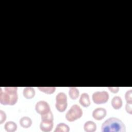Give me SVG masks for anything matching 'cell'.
I'll list each match as a JSON object with an SVG mask.
<instances>
[{"label": "cell", "instance_id": "7", "mask_svg": "<svg viewBox=\"0 0 132 132\" xmlns=\"http://www.w3.org/2000/svg\"><path fill=\"white\" fill-rule=\"evenodd\" d=\"M35 109L36 112L41 115L47 113L51 111L50 105L44 101L38 102L35 105Z\"/></svg>", "mask_w": 132, "mask_h": 132}, {"label": "cell", "instance_id": "16", "mask_svg": "<svg viewBox=\"0 0 132 132\" xmlns=\"http://www.w3.org/2000/svg\"><path fill=\"white\" fill-rule=\"evenodd\" d=\"M70 131L69 126L64 123H59L55 129V132H68Z\"/></svg>", "mask_w": 132, "mask_h": 132}, {"label": "cell", "instance_id": "15", "mask_svg": "<svg viewBox=\"0 0 132 132\" xmlns=\"http://www.w3.org/2000/svg\"><path fill=\"white\" fill-rule=\"evenodd\" d=\"M79 94V92L78 89L75 87H70V89L69 91V95L70 98L73 100H76L77 99Z\"/></svg>", "mask_w": 132, "mask_h": 132}, {"label": "cell", "instance_id": "18", "mask_svg": "<svg viewBox=\"0 0 132 132\" xmlns=\"http://www.w3.org/2000/svg\"><path fill=\"white\" fill-rule=\"evenodd\" d=\"M132 90H129L126 91L125 94V100L126 101L127 103L129 104H132Z\"/></svg>", "mask_w": 132, "mask_h": 132}, {"label": "cell", "instance_id": "4", "mask_svg": "<svg viewBox=\"0 0 132 132\" xmlns=\"http://www.w3.org/2000/svg\"><path fill=\"white\" fill-rule=\"evenodd\" d=\"M82 111L78 105L75 104L72 106L65 114L66 119L69 122H73L81 117Z\"/></svg>", "mask_w": 132, "mask_h": 132}, {"label": "cell", "instance_id": "3", "mask_svg": "<svg viewBox=\"0 0 132 132\" xmlns=\"http://www.w3.org/2000/svg\"><path fill=\"white\" fill-rule=\"evenodd\" d=\"M41 116L42 121L40 124V129L44 132L51 131L53 127V115L52 111Z\"/></svg>", "mask_w": 132, "mask_h": 132}, {"label": "cell", "instance_id": "11", "mask_svg": "<svg viewBox=\"0 0 132 132\" xmlns=\"http://www.w3.org/2000/svg\"><path fill=\"white\" fill-rule=\"evenodd\" d=\"M111 105L115 109H119L122 106V100L119 96H114L111 100Z\"/></svg>", "mask_w": 132, "mask_h": 132}, {"label": "cell", "instance_id": "14", "mask_svg": "<svg viewBox=\"0 0 132 132\" xmlns=\"http://www.w3.org/2000/svg\"><path fill=\"white\" fill-rule=\"evenodd\" d=\"M4 128L8 132H13L16 130L17 125L13 121H8L5 124Z\"/></svg>", "mask_w": 132, "mask_h": 132}, {"label": "cell", "instance_id": "19", "mask_svg": "<svg viewBox=\"0 0 132 132\" xmlns=\"http://www.w3.org/2000/svg\"><path fill=\"white\" fill-rule=\"evenodd\" d=\"M6 119V114L3 110H0V123L2 124Z\"/></svg>", "mask_w": 132, "mask_h": 132}, {"label": "cell", "instance_id": "8", "mask_svg": "<svg viewBox=\"0 0 132 132\" xmlns=\"http://www.w3.org/2000/svg\"><path fill=\"white\" fill-rule=\"evenodd\" d=\"M107 114L106 110L104 108H97L92 112L93 118L96 120H101L104 119Z\"/></svg>", "mask_w": 132, "mask_h": 132}, {"label": "cell", "instance_id": "2", "mask_svg": "<svg viewBox=\"0 0 132 132\" xmlns=\"http://www.w3.org/2000/svg\"><path fill=\"white\" fill-rule=\"evenodd\" d=\"M101 131L102 132H125L126 127L121 120L112 117L106 120L102 124Z\"/></svg>", "mask_w": 132, "mask_h": 132}, {"label": "cell", "instance_id": "6", "mask_svg": "<svg viewBox=\"0 0 132 132\" xmlns=\"http://www.w3.org/2000/svg\"><path fill=\"white\" fill-rule=\"evenodd\" d=\"M109 97V94L107 91H96L92 94V100L96 104H102L106 103Z\"/></svg>", "mask_w": 132, "mask_h": 132}, {"label": "cell", "instance_id": "10", "mask_svg": "<svg viewBox=\"0 0 132 132\" xmlns=\"http://www.w3.org/2000/svg\"><path fill=\"white\" fill-rule=\"evenodd\" d=\"M23 96L27 99L33 98L35 95V90L34 88L31 87H25L23 90Z\"/></svg>", "mask_w": 132, "mask_h": 132}, {"label": "cell", "instance_id": "9", "mask_svg": "<svg viewBox=\"0 0 132 132\" xmlns=\"http://www.w3.org/2000/svg\"><path fill=\"white\" fill-rule=\"evenodd\" d=\"M80 104L84 107H87L90 105L89 95L87 93H83L81 94L79 99Z\"/></svg>", "mask_w": 132, "mask_h": 132}, {"label": "cell", "instance_id": "20", "mask_svg": "<svg viewBox=\"0 0 132 132\" xmlns=\"http://www.w3.org/2000/svg\"><path fill=\"white\" fill-rule=\"evenodd\" d=\"M132 104H129L127 103L125 106V109L127 113H129V114L132 113V108H131Z\"/></svg>", "mask_w": 132, "mask_h": 132}, {"label": "cell", "instance_id": "5", "mask_svg": "<svg viewBox=\"0 0 132 132\" xmlns=\"http://www.w3.org/2000/svg\"><path fill=\"white\" fill-rule=\"evenodd\" d=\"M56 108L57 110L62 112L66 109L68 103H67V96L64 92L58 93L56 97Z\"/></svg>", "mask_w": 132, "mask_h": 132}, {"label": "cell", "instance_id": "13", "mask_svg": "<svg viewBox=\"0 0 132 132\" xmlns=\"http://www.w3.org/2000/svg\"><path fill=\"white\" fill-rule=\"evenodd\" d=\"M84 128L85 131L87 132H93L96 129V125L94 122L88 121L85 123Z\"/></svg>", "mask_w": 132, "mask_h": 132}, {"label": "cell", "instance_id": "12", "mask_svg": "<svg viewBox=\"0 0 132 132\" xmlns=\"http://www.w3.org/2000/svg\"><path fill=\"white\" fill-rule=\"evenodd\" d=\"M19 123H20V125L22 127L27 128H28L31 126L32 122L31 119L29 117L25 116V117H23L20 119Z\"/></svg>", "mask_w": 132, "mask_h": 132}, {"label": "cell", "instance_id": "17", "mask_svg": "<svg viewBox=\"0 0 132 132\" xmlns=\"http://www.w3.org/2000/svg\"><path fill=\"white\" fill-rule=\"evenodd\" d=\"M38 88L40 91L46 94H52L54 93L56 90L55 87H39Z\"/></svg>", "mask_w": 132, "mask_h": 132}, {"label": "cell", "instance_id": "21", "mask_svg": "<svg viewBox=\"0 0 132 132\" xmlns=\"http://www.w3.org/2000/svg\"><path fill=\"white\" fill-rule=\"evenodd\" d=\"M108 89L112 93H116L119 91V88L118 87H109Z\"/></svg>", "mask_w": 132, "mask_h": 132}, {"label": "cell", "instance_id": "1", "mask_svg": "<svg viewBox=\"0 0 132 132\" xmlns=\"http://www.w3.org/2000/svg\"><path fill=\"white\" fill-rule=\"evenodd\" d=\"M17 87H6L4 88V91L1 88L0 103L2 105H13L18 101V96Z\"/></svg>", "mask_w": 132, "mask_h": 132}]
</instances>
